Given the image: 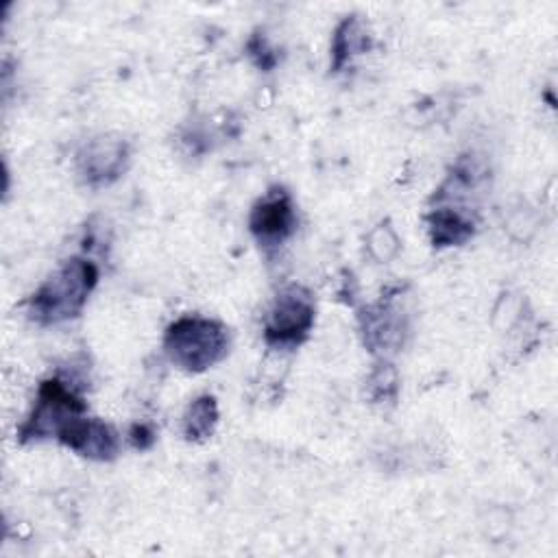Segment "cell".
Listing matches in <instances>:
<instances>
[{"mask_svg":"<svg viewBox=\"0 0 558 558\" xmlns=\"http://www.w3.org/2000/svg\"><path fill=\"white\" fill-rule=\"evenodd\" d=\"M98 281V268L83 257L63 262L33 294L31 316L37 323L54 325L78 316Z\"/></svg>","mask_w":558,"mask_h":558,"instance_id":"6da1fadb","label":"cell"},{"mask_svg":"<svg viewBox=\"0 0 558 558\" xmlns=\"http://www.w3.org/2000/svg\"><path fill=\"white\" fill-rule=\"evenodd\" d=\"M168 357L190 373H201L218 364L229 351V331L222 323L203 316L174 320L163 338Z\"/></svg>","mask_w":558,"mask_h":558,"instance_id":"7a4b0ae2","label":"cell"},{"mask_svg":"<svg viewBox=\"0 0 558 558\" xmlns=\"http://www.w3.org/2000/svg\"><path fill=\"white\" fill-rule=\"evenodd\" d=\"M314 296L299 283L286 286L268 312L264 325V338L272 347L299 344L314 325Z\"/></svg>","mask_w":558,"mask_h":558,"instance_id":"3957f363","label":"cell"},{"mask_svg":"<svg viewBox=\"0 0 558 558\" xmlns=\"http://www.w3.org/2000/svg\"><path fill=\"white\" fill-rule=\"evenodd\" d=\"M85 412V403L76 397V392L61 379H48L39 388L37 403L20 427L22 440H41V438H59L61 429L76 416Z\"/></svg>","mask_w":558,"mask_h":558,"instance_id":"277c9868","label":"cell"},{"mask_svg":"<svg viewBox=\"0 0 558 558\" xmlns=\"http://www.w3.org/2000/svg\"><path fill=\"white\" fill-rule=\"evenodd\" d=\"M129 163V146L118 137H96L87 142L78 157L76 168L87 185H109L124 172Z\"/></svg>","mask_w":558,"mask_h":558,"instance_id":"5b68a950","label":"cell"},{"mask_svg":"<svg viewBox=\"0 0 558 558\" xmlns=\"http://www.w3.org/2000/svg\"><path fill=\"white\" fill-rule=\"evenodd\" d=\"M251 233L264 246H277L294 233L296 214L292 198L283 190L268 192L259 198L248 216Z\"/></svg>","mask_w":558,"mask_h":558,"instance_id":"8992f818","label":"cell"},{"mask_svg":"<svg viewBox=\"0 0 558 558\" xmlns=\"http://www.w3.org/2000/svg\"><path fill=\"white\" fill-rule=\"evenodd\" d=\"M59 440L72 451L92 460H113L120 449V438L109 423L85 418L83 414L72 418L61 429Z\"/></svg>","mask_w":558,"mask_h":558,"instance_id":"52a82bcc","label":"cell"},{"mask_svg":"<svg viewBox=\"0 0 558 558\" xmlns=\"http://www.w3.org/2000/svg\"><path fill=\"white\" fill-rule=\"evenodd\" d=\"M403 323L399 312L390 305H377L368 310L364 318V338L371 349H395L401 344Z\"/></svg>","mask_w":558,"mask_h":558,"instance_id":"ba28073f","label":"cell"},{"mask_svg":"<svg viewBox=\"0 0 558 558\" xmlns=\"http://www.w3.org/2000/svg\"><path fill=\"white\" fill-rule=\"evenodd\" d=\"M429 235L436 246L462 244L473 235V222L456 209H436L427 218Z\"/></svg>","mask_w":558,"mask_h":558,"instance_id":"9c48e42d","label":"cell"},{"mask_svg":"<svg viewBox=\"0 0 558 558\" xmlns=\"http://www.w3.org/2000/svg\"><path fill=\"white\" fill-rule=\"evenodd\" d=\"M216 423H218L216 399L209 395H203L194 399L183 414V436L187 440H205L207 436L214 434Z\"/></svg>","mask_w":558,"mask_h":558,"instance_id":"30bf717a","label":"cell"},{"mask_svg":"<svg viewBox=\"0 0 558 558\" xmlns=\"http://www.w3.org/2000/svg\"><path fill=\"white\" fill-rule=\"evenodd\" d=\"M364 46H366V35H364V28H362L360 20L357 17H347L333 35V46H331L333 70L342 68L347 63V59L351 54L360 52Z\"/></svg>","mask_w":558,"mask_h":558,"instance_id":"8fae6325","label":"cell"},{"mask_svg":"<svg viewBox=\"0 0 558 558\" xmlns=\"http://www.w3.org/2000/svg\"><path fill=\"white\" fill-rule=\"evenodd\" d=\"M366 248L375 262L388 264L399 255L401 240H399L397 231L390 227V222H379L368 231Z\"/></svg>","mask_w":558,"mask_h":558,"instance_id":"7c38bea8","label":"cell"},{"mask_svg":"<svg viewBox=\"0 0 558 558\" xmlns=\"http://www.w3.org/2000/svg\"><path fill=\"white\" fill-rule=\"evenodd\" d=\"M397 390V373L390 364H381L371 377V392L375 399H388Z\"/></svg>","mask_w":558,"mask_h":558,"instance_id":"4fadbf2b","label":"cell"},{"mask_svg":"<svg viewBox=\"0 0 558 558\" xmlns=\"http://www.w3.org/2000/svg\"><path fill=\"white\" fill-rule=\"evenodd\" d=\"M144 438L153 440V432H150V427H146V425H135V427L131 429V440H133V445H135V447H140V449H146L148 445L144 442Z\"/></svg>","mask_w":558,"mask_h":558,"instance_id":"5bb4252c","label":"cell"}]
</instances>
